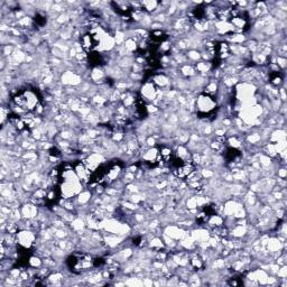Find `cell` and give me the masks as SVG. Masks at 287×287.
<instances>
[{
  "mask_svg": "<svg viewBox=\"0 0 287 287\" xmlns=\"http://www.w3.org/2000/svg\"><path fill=\"white\" fill-rule=\"evenodd\" d=\"M39 100V96L35 91L25 90L16 96L15 103L22 111H32L36 108Z\"/></svg>",
  "mask_w": 287,
  "mask_h": 287,
  "instance_id": "1",
  "label": "cell"
},
{
  "mask_svg": "<svg viewBox=\"0 0 287 287\" xmlns=\"http://www.w3.org/2000/svg\"><path fill=\"white\" fill-rule=\"evenodd\" d=\"M215 106H216L215 100L209 95V93L200 96L196 102V109L201 115H208L210 112H212Z\"/></svg>",
  "mask_w": 287,
  "mask_h": 287,
  "instance_id": "2",
  "label": "cell"
},
{
  "mask_svg": "<svg viewBox=\"0 0 287 287\" xmlns=\"http://www.w3.org/2000/svg\"><path fill=\"white\" fill-rule=\"evenodd\" d=\"M17 240L22 246L30 247L33 243V240H34V236L31 232H22L17 236Z\"/></svg>",
  "mask_w": 287,
  "mask_h": 287,
  "instance_id": "3",
  "label": "cell"
}]
</instances>
